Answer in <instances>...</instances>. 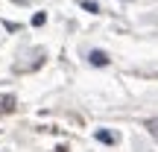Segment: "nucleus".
<instances>
[{
	"instance_id": "f257e3e1",
	"label": "nucleus",
	"mask_w": 158,
	"mask_h": 152,
	"mask_svg": "<svg viewBox=\"0 0 158 152\" xmlns=\"http://www.w3.org/2000/svg\"><path fill=\"white\" fill-rule=\"evenodd\" d=\"M88 62L94 64V68H106V64H108V53L106 50H91L88 53Z\"/></svg>"
},
{
	"instance_id": "f03ea898",
	"label": "nucleus",
	"mask_w": 158,
	"mask_h": 152,
	"mask_svg": "<svg viewBox=\"0 0 158 152\" xmlns=\"http://www.w3.org/2000/svg\"><path fill=\"white\" fill-rule=\"evenodd\" d=\"M9 111H15V97L3 94V97H0V114H9Z\"/></svg>"
},
{
	"instance_id": "7ed1b4c3",
	"label": "nucleus",
	"mask_w": 158,
	"mask_h": 152,
	"mask_svg": "<svg viewBox=\"0 0 158 152\" xmlns=\"http://www.w3.org/2000/svg\"><path fill=\"white\" fill-rule=\"evenodd\" d=\"M94 138H97L100 143H108V146H111V143H117V135H111V132H106V129H97Z\"/></svg>"
},
{
	"instance_id": "20e7f679",
	"label": "nucleus",
	"mask_w": 158,
	"mask_h": 152,
	"mask_svg": "<svg viewBox=\"0 0 158 152\" xmlns=\"http://www.w3.org/2000/svg\"><path fill=\"white\" fill-rule=\"evenodd\" d=\"M79 6H82L85 12H91V15H97V12H100V3H94V0H79Z\"/></svg>"
},
{
	"instance_id": "39448f33",
	"label": "nucleus",
	"mask_w": 158,
	"mask_h": 152,
	"mask_svg": "<svg viewBox=\"0 0 158 152\" xmlns=\"http://www.w3.org/2000/svg\"><path fill=\"white\" fill-rule=\"evenodd\" d=\"M147 129H149V135L158 141V117H152V120H147Z\"/></svg>"
},
{
	"instance_id": "423d86ee",
	"label": "nucleus",
	"mask_w": 158,
	"mask_h": 152,
	"mask_svg": "<svg viewBox=\"0 0 158 152\" xmlns=\"http://www.w3.org/2000/svg\"><path fill=\"white\" fill-rule=\"evenodd\" d=\"M44 21H47V15H44V12H35V15H32V27H41Z\"/></svg>"
}]
</instances>
